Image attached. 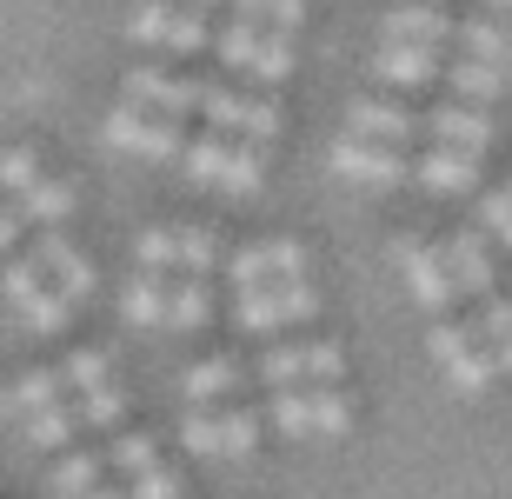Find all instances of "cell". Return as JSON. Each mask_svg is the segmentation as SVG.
<instances>
[{"instance_id":"cell-1","label":"cell","mask_w":512,"mask_h":499,"mask_svg":"<svg viewBox=\"0 0 512 499\" xmlns=\"http://www.w3.org/2000/svg\"><path fill=\"white\" fill-rule=\"evenodd\" d=\"M273 426L286 440H340L353 426V400L340 386H293V393H273Z\"/></svg>"},{"instance_id":"cell-2","label":"cell","mask_w":512,"mask_h":499,"mask_svg":"<svg viewBox=\"0 0 512 499\" xmlns=\"http://www.w3.org/2000/svg\"><path fill=\"white\" fill-rule=\"evenodd\" d=\"M127 40L133 47H167V54H200L213 40V20L187 0H140L127 14Z\"/></svg>"},{"instance_id":"cell-3","label":"cell","mask_w":512,"mask_h":499,"mask_svg":"<svg viewBox=\"0 0 512 499\" xmlns=\"http://www.w3.org/2000/svg\"><path fill=\"white\" fill-rule=\"evenodd\" d=\"M133 267L147 273H187V280H200L207 267H220V240H213L207 227H153L133 240Z\"/></svg>"},{"instance_id":"cell-4","label":"cell","mask_w":512,"mask_h":499,"mask_svg":"<svg viewBox=\"0 0 512 499\" xmlns=\"http://www.w3.org/2000/svg\"><path fill=\"white\" fill-rule=\"evenodd\" d=\"M180 160H187V180H193V187H220V193H260V180H266L260 154H253V147H240V140H220V134L193 140V147H187Z\"/></svg>"},{"instance_id":"cell-5","label":"cell","mask_w":512,"mask_h":499,"mask_svg":"<svg viewBox=\"0 0 512 499\" xmlns=\"http://www.w3.org/2000/svg\"><path fill=\"white\" fill-rule=\"evenodd\" d=\"M426 346H433V366L466 393V400H479V393L493 386V353H486L479 327H466V320H459V327H453V320H433Z\"/></svg>"},{"instance_id":"cell-6","label":"cell","mask_w":512,"mask_h":499,"mask_svg":"<svg viewBox=\"0 0 512 499\" xmlns=\"http://www.w3.org/2000/svg\"><path fill=\"white\" fill-rule=\"evenodd\" d=\"M213 47H220V60H227L233 74H253V80H286V67H293V40L266 34V27H247V20L213 27Z\"/></svg>"},{"instance_id":"cell-7","label":"cell","mask_w":512,"mask_h":499,"mask_svg":"<svg viewBox=\"0 0 512 499\" xmlns=\"http://www.w3.org/2000/svg\"><path fill=\"white\" fill-rule=\"evenodd\" d=\"M346 373V353L333 340H300V346H273L260 360V380L293 393V386H333Z\"/></svg>"},{"instance_id":"cell-8","label":"cell","mask_w":512,"mask_h":499,"mask_svg":"<svg viewBox=\"0 0 512 499\" xmlns=\"http://www.w3.org/2000/svg\"><path fill=\"white\" fill-rule=\"evenodd\" d=\"M313 313H320V293L306 287V280H273V287L240 293L233 320H240L247 333H273V327H293V320H313Z\"/></svg>"},{"instance_id":"cell-9","label":"cell","mask_w":512,"mask_h":499,"mask_svg":"<svg viewBox=\"0 0 512 499\" xmlns=\"http://www.w3.org/2000/svg\"><path fill=\"white\" fill-rule=\"evenodd\" d=\"M200 94H207V80H187V74H173V67H133L127 74V107L160 114V120L200 114Z\"/></svg>"},{"instance_id":"cell-10","label":"cell","mask_w":512,"mask_h":499,"mask_svg":"<svg viewBox=\"0 0 512 499\" xmlns=\"http://www.w3.org/2000/svg\"><path fill=\"white\" fill-rule=\"evenodd\" d=\"M100 134H107V147H120V154H147V160H180V154H187V140H180V120L140 114V107H114Z\"/></svg>"},{"instance_id":"cell-11","label":"cell","mask_w":512,"mask_h":499,"mask_svg":"<svg viewBox=\"0 0 512 499\" xmlns=\"http://www.w3.org/2000/svg\"><path fill=\"white\" fill-rule=\"evenodd\" d=\"M200 114L213 120V134H247V140H273L280 134V107L260 94H233V87H207L200 94Z\"/></svg>"},{"instance_id":"cell-12","label":"cell","mask_w":512,"mask_h":499,"mask_svg":"<svg viewBox=\"0 0 512 499\" xmlns=\"http://www.w3.org/2000/svg\"><path fill=\"white\" fill-rule=\"evenodd\" d=\"M393 260H399V273H406V293H413V307L446 313V307L459 300V293H453V273H446V260H439L433 240H399Z\"/></svg>"},{"instance_id":"cell-13","label":"cell","mask_w":512,"mask_h":499,"mask_svg":"<svg viewBox=\"0 0 512 499\" xmlns=\"http://www.w3.org/2000/svg\"><path fill=\"white\" fill-rule=\"evenodd\" d=\"M227 267H233V280H240V293L273 287V280H306V247L300 240H253V247L233 253Z\"/></svg>"},{"instance_id":"cell-14","label":"cell","mask_w":512,"mask_h":499,"mask_svg":"<svg viewBox=\"0 0 512 499\" xmlns=\"http://www.w3.org/2000/svg\"><path fill=\"white\" fill-rule=\"evenodd\" d=\"M34 267L47 273V280H54V293L67 300V307H80V300L94 293V260H80L74 240H67L60 227H47V233L34 240Z\"/></svg>"},{"instance_id":"cell-15","label":"cell","mask_w":512,"mask_h":499,"mask_svg":"<svg viewBox=\"0 0 512 499\" xmlns=\"http://www.w3.org/2000/svg\"><path fill=\"white\" fill-rule=\"evenodd\" d=\"M333 173L353 187H399L406 180V154L380 147V140H340L333 147Z\"/></svg>"},{"instance_id":"cell-16","label":"cell","mask_w":512,"mask_h":499,"mask_svg":"<svg viewBox=\"0 0 512 499\" xmlns=\"http://www.w3.org/2000/svg\"><path fill=\"white\" fill-rule=\"evenodd\" d=\"M419 127H426L446 154H473L479 160L486 147H493V120H486V107H459V100H446V107H433Z\"/></svg>"},{"instance_id":"cell-17","label":"cell","mask_w":512,"mask_h":499,"mask_svg":"<svg viewBox=\"0 0 512 499\" xmlns=\"http://www.w3.org/2000/svg\"><path fill=\"white\" fill-rule=\"evenodd\" d=\"M439 260H446V273H453V293H466L473 307L493 300V260H486V240H479V233H446Z\"/></svg>"},{"instance_id":"cell-18","label":"cell","mask_w":512,"mask_h":499,"mask_svg":"<svg viewBox=\"0 0 512 499\" xmlns=\"http://www.w3.org/2000/svg\"><path fill=\"white\" fill-rule=\"evenodd\" d=\"M346 127H353V140H380V147H399V140L426 134L413 107H393V100H353L346 107Z\"/></svg>"},{"instance_id":"cell-19","label":"cell","mask_w":512,"mask_h":499,"mask_svg":"<svg viewBox=\"0 0 512 499\" xmlns=\"http://www.w3.org/2000/svg\"><path fill=\"white\" fill-rule=\"evenodd\" d=\"M380 47H453V20L439 14V7H393V14L380 20Z\"/></svg>"},{"instance_id":"cell-20","label":"cell","mask_w":512,"mask_h":499,"mask_svg":"<svg viewBox=\"0 0 512 499\" xmlns=\"http://www.w3.org/2000/svg\"><path fill=\"white\" fill-rule=\"evenodd\" d=\"M439 67H446V54H433V47H380V54H373V74H380L386 87H399V94L433 87Z\"/></svg>"},{"instance_id":"cell-21","label":"cell","mask_w":512,"mask_h":499,"mask_svg":"<svg viewBox=\"0 0 512 499\" xmlns=\"http://www.w3.org/2000/svg\"><path fill=\"white\" fill-rule=\"evenodd\" d=\"M439 87H446L459 107H486V100L506 94V74H499V67H479V60H459V54H453L446 67H439Z\"/></svg>"},{"instance_id":"cell-22","label":"cell","mask_w":512,"mask_h":499,"mask_svg":"<svg viewBox=\"0 0 512 499\" xmlns=\"http://www.w3.org/2000/svg\"><path fill=\"white\" fill-rule=\"evenodd\" d=\"M419 187H426V193H473L479 187V160L433 147V154L419 160Z\"/></svg>"},{"instance_id":"cell-23","label":"cell","mask_w":512,"mask_h":499,"mask_svg":"<svg viewBox=\"0 0 512 499\" xmlns=\"http://www.w3.org/2000/svg\"><path fill=\"white\" fill-rule=\"evenodd\" d=\"M453 47H459V60H479V67H499V74L512 60V40L499 34L493 20H453Z\"/></svg>"},{"instance_id":"cell-24","label":"cell","mask_w":512,"mask_h":499,"mask_svg":"<svg viewBox=\"0 0 512 499\" xmlns=\"http://www.w3.org/2000/svg\"><path fill=\"white\" fill-rule=\"evenodd\" d=\"M67 213H74V187L67 180H47V173L14 200V220H40V227H60Z\"/></svg>"},{"instance_id":"cell-25","label":"cell","mask_w":512,"mask_h":499,"mask_svg":"<svg viewBox=\"0 0 512 499\" xmlns=\"http://www.w3.org/2000/svg\"><path fill=\"white\" fill-rule=\"evenodd\" d=\"M120 313H127V327H167V280L160 273H133L127 293H120Z\"/></svg>"},{"instance_id":"cell-26","label":"cell","mask_w":512,"mask_h":499,"mask_svg":"<svg viewBox=\"0 0 512 499\" xmlns=\"http://www.w3.org/2000/svg\"><path fill=\"white\" fill-rule=\"evenodd\" d=\"M100 473H107L100 453H67V460L47 473V499H87L100 486Z\"/></svg>"},{"instance_id":"cell-27","label":"cell","mask_w":512,"mask_h":499,"mask_svg":"<svg viewBox=\"0 0 512 499\" xmlns=\"http://www.w3.org/2000/svg\"><path fill=\"white\" fill-rule=\"evenodd\" d=\"M479 340L493 353V373H512V300L506 293L479 300Z\"/></svg>"},{"instance_id":"cell-28","label":"cell","mask_w":512,"mask_h":499,"mask_svg":"<svg viewBox=\"0 0 512 499\" xmlns=\"http://www.w3.org/2000/svg\"><path fill=\"white\" fill-rule=\"evenodd\" d=\"M180 386H187V400H200V413H207L213 400L240 393V366H233V360H200V366L180 373Z\"/></svg>"},{"instance_id":"cell-29","label":"cell","mask_w":512,"mask_h":499,"mask_svg":"<svg viewBox=\"0 0 512 499\" xmlns=\"http://www.w3.org/2000/svg\"><path fill=\"white\" fill-rule=\"evenodd\" d=\"M0 293H7V307H14L20 320H27V313H34L40 300L54 293V280H47V273H40L34 260H7V273H0Z\"/></svg>"},{"instance_id":"cell-30","label":"cell","mask_w":512,"mask_h":499,"mask_svg":"<svg viewBox=\"0 0 512 499\" xmlns=\"http://www.w3.org/2000/svg\"><path fill=\"white\" fill-rule=\"evenodd\" d=\"M233 7V20H247V27H266V34H293L306 20V7L300 0H227Z\"/></svg>"},{"instance_id":"cell-31","label":"cell","mask_w":512,"mask_h":499,"mask_svg":"<svg viewBox=\"0 0 512 499\" xmlns=\"http://www.w3.org/2000/svg\"><path fill=\"white\" fill-rule=\"evenodd\" d=\"M67 400V380H60L54 366H34V373H20L14 380V406L34 420V413H47V406H60Z\"/></svg>"},{"instance_id":"cell-32","label":"cell","mask_w":512,"mask_h":499,"mask_svg":"<svg viewBox=\"0 0 512 499\" xmlns=\"http://www.w3.org/2000/svg\"><path fill=\"white\" fill-rule=\"evenodd\" d=\"M60 380H67V393L80 400V393H94V386H107V380H114V360H107L100 346H80L74 360L60 366Z\"/></svg>"},{"instance_id":"cell-33","label":"cell","mask_w":512,"mask_h":499,"mask_svg":"<svg viewBox=\"0 0 512 499\" xmlns=\"http://www.w3.org/2000/svg\"><path fill=\"white\" fill-rule=\"evenodd\" d=\"M213 426H220V460H247L253 446H260V420H253V413H240V406L213 413Z\"/></svg>"},{"instance_id":"cell-34","label":"cell","mask_w":512,"mask_h":499,"mask_svg":"<svg viewBox=\"0 0 512 499\" xmlns=\"http://www.w3.org/2000/svg\"><path fill=\"white\" fill-rule=\"evenodd\" d=\"M207 313H213V300L200 280H167V327H200Z\"/></svg>"},{"instance_id":"cell-35","label":"cell","mask_w":512,"mask_h":499,"mask_svg":"<svg viewBox=\"0 0 512 499\" xmlns=\"http://www.w3.org/2000/svg\"><path fill=\"white\" fill-rule=\"evenodd\" d=\"M74 400H60V406H47V413H34V420H27V440L40 446V453H54V446H67L74 440Z\"/></svg>"},{"instance_id":"cell-36","label":"cell","mask_w":512,"mask_h":499,"mask_svg":"<svg viewBox=\"0 0 512 499\" xmlns=\"http://www.w3.org/2000/svg\"><path fill=\"white\" fill-rule=\"evenodd\" d=\"M120 413H127V393H120L114 380L74 400V420H80V426H120Z\"/></svg>"},{"instance_id":"cell-37","label":"cell","mask_w":512,"mask_h":499,"mask_svg":"<svg viewBox=\"0 0 512 499\" xmlns=\"http://www.w3.org/2000/svg\"><path fill=\"white\" fill-rule=\"evenodd\" d=\"M100 460L114 466V473H127V480H140L147 466H160V453H153V440H140V433H120V440L107 446Z\"/></svg>"},{"instance_id":"cell-38","label":"cell","mask_w":512,"mask_h":499,"mask_svg":"<svg viewBox=\"0 0 512 499\" xmlns=\"http://www.w3.org/2000/svg\"><path fill=\"white\" fill-rule=\"evenodd\" d=\"M180 446H187V453H207V460H220V426H213V413H200V406H193L187 420H180Z\"/></svg>"},{"instance_id":"cell-39","label":"cell","mask_w":512,"mask_h":499,"mask_svg":"<svg viewBox=\"0 0 512 499\" xmlns=\"http://www.w3.org/2000/svg\"><path fill=\"white\" fill-rule=\"evenodd\" d=\"M127 499H180V473L173 466H147L140 480H127Z\"/></svg>"},{"instance_id":"cell-40","label":"cell","mask_w":512,"mask_h":499,"mask_svg":"<svg viewBox=\"0 0 512 499\" xmlns=\"http://www.w3.org/2000/svg\"><path fill=\"white\" fill-rule=\"evenodd\" d=\"M34 180H40L34 154H20V147H14V154H0V193H14V200H20V193L34 187Z\"/></svg>"},{"instance_id":"cell-41","label":"cell","mask_w":512,"mask_h":499,"mask_svg":"<svg viewBox=\"0 0 512 499\" xmlns=\"http://www.w3.org/2000/svg\"><path fill=\"white\" fill-rule=\"evenodd\" d=\"M479 220H486V233H493L499 247H512V193H486L479 200Z\"/></svg>"},{"instance_id":"cell-42","label":"cell","mask_w":512,"mask_h":499,"mask_svg":"<svg viewBox=\"0 0 512 499\" xmlns=\"http://www.w3.org/2000/svg\"><path fill=\"white\" fill-rule=\"evenodd\" d=\"M14 233H20V220H14V213H7V207H0V253L14 247Z\"/></svg>"},{"instance_id":"cell-43","label":"cell","mask_w":512,"mask_h":499,"mask_svg":"<svg viewBox=\"0 0 512 499\" xmlns=\"http://www.w3.org/2000/svg\"><path fill=\"white\" fill-rule=\"evenodd\" d=\"M20 406H14V386H0V420H14Z\"/></svg>"},{"instance_id":"cell-44","label":"cell","mask_w":512,"mask_h":499,"mask_svg":"<svg viewBox=\"0 0 512 499\" xmlns=\"http://www.w3.org/2000/svg\"><path fill=\"white\" fill-rule=\"evenodd\" d=\"M87 499H127V493H107V486H94V493H87Z\"/></svg>"},{"instance_id":"cell-45","label":"cell","mask_w":512,"mask_h":499,"mask_svg":"<svg viewBox=\"0 0 512 499\" xmlns=\"http://www.w3.org/2000/svg\"><path fill=\"white\" fill-rule=\"evenodd\" d=\"M187 7H200V14H207V7H227V0H187Z\"/></svg>"},{"instance_id":"cell-46","label":"cell","mask_w":512,"mask_h":499,"mask_svg":"<svg viewBox=\"0 0 512 499\" xmlns=\"http://www.w3.org/2000/svg\"><path fill=\"white\" fill-rule=\"evenodd\" d=\"M486 7H512V0H486Z\"/></svg>"}]
</instances>
